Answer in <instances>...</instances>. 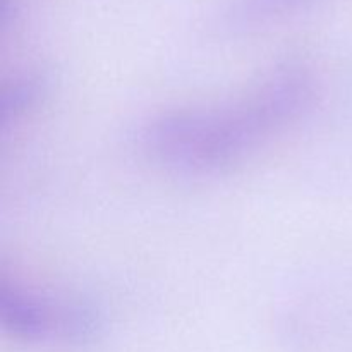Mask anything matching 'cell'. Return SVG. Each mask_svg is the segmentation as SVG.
<instances>
[{"mask_svg":"<svg viewBox=\"0 0 352 352\" xmlns=\"http://www.w3.org/2000/svg\"><path fill=\"white\" fill-rule=\"evenodd\" d=\"M315 0H230L222 23L230 31H246L284 17Z\"/></svg>","mask_w":352,"mask_h":352,"instance_id":"cell-3","label":"cell"},{"mask_svg":"<svg viewBox=\"0 0 352 352\" xmlns=\"http://www.w3.org/2000/svg\"><path fill=\"white\" fill-rule=\"evenodd\" d=\"M21 9V0H2V9H0V21L2 28L7 30L14 21L17 19V14Z\"/></svg>","mask_w":352,"mask_h":352,"instance_id":"cell-5","label":"cell"},{"mask_svg":"<svg viewBox=\"0 0 352 352\" xmlns=\"http://www.w3.org/2000/svg\"><path fill=\"white\" fill-rule=\"evenodd\" d=\"M313 98L315 79L308 69L278 65L236 98L160 113L144 127L143 148L175 174H219L298 122Z\"/></svg>","mask_w":352,"mask_h":352,"instance_id":"cell-1","label":"cell"},{"mask_svg":"<svg viewBox=\"0 0 352 352\" xmlns=\"http://www.w3.org/2000/svg\"><path fill=\"white\" fill-rule=\"evenodd\" d=\"M0 325L14 342L62 349L95 346L105 330L102 313L91 302L40 291L6 272L0 278Z\"/></svg>","mask_w":352,"mask_h":352,"instance_id":"cell-2","label":"cell"},{"mask_svg":"<svg viewBox=\"0 0 352 352\" xmlns=\"http://www.w3.org/2000/svg\"><path fill=\"white\" fill-rule=\"evenodd\" d=\"M45 93V81L38 76L26 74L23 78L14 79L12 85L7 86L2 98V124L7 127L9 124L17 122L21 117L28 113V110L34 109Z\"/></svg>","mask_w":352,"mask_h":352,"instance_id":"cell-4","label":"cell"}]
</instances>
